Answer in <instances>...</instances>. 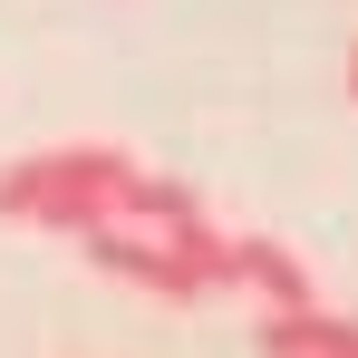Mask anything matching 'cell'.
<instances>
[{"mask_svg": "<svg viewBox=\"0 0 358 358\" xmlns=\"http://www.w3.org/2000/svg\"><path fill=\"white\" fill-rule=\"evenodd\" d=\"M136 155L126 145H49V155H20L0 165V223H39V233H87V223H117Z\"/></svg>", "mask_w": 358, "mask_h": 358, "instance_id": "cell-1", "label": "cell"}, {"mask_svg": "<svg viewBox=\"0 0 358 358\" xmlns=\"http://www.w3.org/2000/svg\"><path fill=\"white\" fill-rule=\"evenodd\" d=\"M78 252L107 271V281H126V291H145V300H175V310H203V281H194V262H184L165 233H145V223H87L78 233Z\"/></svg>", "mask_w": 358, "mask_h": 358, "instance_id": "cell-2", "label": "cell"}, {"mask_svg": "<svg viewBox=\"0 0 358 358\" xmlns=\"http://www.w3.org/2000/svg\"><path fill=\"white\" fill-rule=\"evenodd\" d=\"M271 358H358V310H329V300H281V310H262V329H252Z\"/></svg>", "mask_w": 358, "mask_h": 358, "instance_id": "cell-3", "label": "cell"}, {"mask_svg": "<svg viewBox=\"0 0 358 358\" xmlns=\"http://www.w3.org/2000/svg\"><path fill=\"white\" fill-rule=\"evenodd\" d=\"M233 291H252L262 310H281V300H310V262H300L281 233H233Z\"/></svg>", "mask_w": 358, "mask_h": 358, "instance_id": "cell-4", "label": "cell"}, {"mask_svg": "<svg viewBox=\"0 0 358 358\" xmlns=\"http://www.w3.org/2000/svg\"><path fill=\"white\" fill-rule=\"evenodd\" d=\"M349 97H358V49H349Z\"/></svg>", "mask_w": 358, "mask_h": 358, "instance_id": "cell-5", "label": "cell"}]
</instances>
